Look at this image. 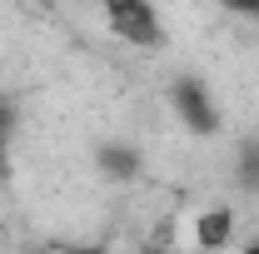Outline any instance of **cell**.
<instances>
[{
	"instance_id": "cell-7",
	"label": "cell",
	"mask_w": 259,
	"mask_h": 254,
	"mask_svg": "<svg viewBox=\"0 0 259 254\" xmlns=\"http://www.w3.org/2000/svg\"><path fill=\"white\" fill-rule=\"evenodd\" d=\"M214 5L229 15H259V0H214Z\"/></svg>"
},
{
	"instance_id": "cell-2",
	"label": "cell",
	"mask_w": 259,
	"mask_h": 254,
	"mask_svg": "<svg viewBox=\"0 0 259 254\" xmlns=\"http://www.w3.org/2000/svg\"><path fill=\"white\" fill-rule=\"evenodd\" d=\"M105 25L135 50H160L164 45V20L155 10V0H100Z\"/></svg>"
},
{
	"instance_id": "cell-1",
	"label": "cell",
	"mask_w": 259,
	"mask_h": 254,
	"mask_svg": "<svg viewBox=\"0 0 259 254\" xmlns=\"http://www.w3.org/2000/svg\"><path fill=\"white\" fill-rule=\"evenodd\" d=\"M169 110H175V120L190 130V135H220L225 130V115H220V105H214V90L199 80V75H175L169 80Z\"/></svg>"
},
{
	"instance_id": "cell-4",
	"label": "cell",
	"mask_w": 259,
	"mask_h": 254,
	"mask_svg": "<svg viewBox=\"0 0 259 254\" xmlns=\"http://www.w3.org/2000/svg\"><path fill=\"white\" fill-rule=\"evenodd\" d=\"M229 234H234V209H209V215H199V224H194V244L199 249H225Z\"/></svg>"
},
{
	"instance_id": "cell-3",
	"label": "cell",
	"mask_w": 259,
	"mask_h": 254,
	"mask_svg": "<svg viewBox=\"0 0 259 254\" xmlns=\"http://www.w3.org/2000/svg\"><path fill=\"white\" fill-rule=\"evenodd\" d=\"M95 170L105 180H115V185H130V180L145 175V155L130 140H100L95 145Z\"/></svg>"
},
{
	"instance_id": "cell-5",
	"label": "cell",
	"mask_w": 259,
	"mask_h": 254,
	"mask_svg": "<svg viewBox=\"0 0 259 254\" xmlns=\"http://www.w3.org/2000/svg\"><path fill=\"white\" fill-rule=\"evenodd\" d=\"M234 175H239V190L259 194V140H244L239 155H234Z\"/></svg>"
},
{
	"instance_id": "cell-6",
	"label": "cell",
	"mask_w": 259,
	"mask_h": 254,
	"mask_svg": "<svg viewBox=\"0 0 259 254\" xmlns=\"http://www.w3.org/2000/svg\"><path fill=\"white\" fill-rule=\"evenodd\" d=\"M10 135H15V110L0 100V175L10 170Z\"/></svg>"
}]
</instances>
